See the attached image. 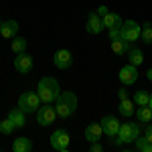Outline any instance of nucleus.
<instances>
[{
    "instance_id": "obj_1",
    "label": "nucleus",
    "mask_w": 152,
    "mask_h": 152,
    "mask_svg": "<svg viewBox=\"0 0 152 152\" xmlns=\"http://www.w3.org/2000/svg\"><path fill=\"white\" fill-rule=\"evenodd\" d=\"M37 94L41 97L43 104H55V99L61 94V87H59V81L55 77H43L39 85H37Z\"/></svg>"
},
{
    "instance_id": "obj_2",
    "label": "nucleus",
    "mask_w": 152,
    "mask_h": 152,
    "mask_svg": "<svg viewBox=\"0 0 152 152\" xmlns=\"http://www.w3.org/2000/svg\"><path fill=\"white\" fill-rule=\"evenodd\" d=\"M138 136H140V126L136 122H124V124H120V132H118V138L114 140V144L124 146L130 142H136Z\"/></svg>"
},
{
    "instance_id": "obj_3",
    "label": "nucleus",
    "mask_w": 152,
    "mask_h": 152,
    "mask_svg": "<svg viewBox=\"0 0 152 152\" xmlns=\"http://www.w3.org/2000/svg\"><path fill=\"white\" fill-rule=\"evenodd\" d=\"M39 102H41L39 94L26 89V91H23L20 97H18V107H20L23 112H26V114H33V112L39 110Z\"/></svg>"
},
{
    "instance_id": "obj_4",
    "label": "nucleus",
    "mask_w": 152,
    "mask_h": 152,
    "mask_svg": "<svg viewBox=\"0 0 152 152\" xmlns=\"http://www.w3.org/2000/svg\"><path fill=\"white\" fill-rule=\"evenodd\" d=\"M140 33H142L140 23H136V20H124L122 23V39H126L128 43L140 41Z\"/></svg>"
},
{
    "instance_id": "obj_5",
    "label": "nucleus",
    "mask_w": 152,
    "mask_h": 152,
    "mask_svg": "<svg viewBox=\"0 0 152 152\" xmlns=\"http://www.w3.org/2000/svg\"><path fill=\"white\" fill-rule=\"evenodd\" d=\"M55 118H59L55 105H51V104L39 105V110H37V122H39L41 126H51V124L55 122Z\"/></svg>"
},
{
    "instance_id": "obj_6",
    "label": "nucleus",
    "mask_w": 152,
    "mask_h": 152,
    "mask_svg": "<svg viewBox=\"0 0 152 152\" xmlns=\"http://www.w3.org/2000/svg\"><path fill=\"white\" fill-rule=\"evenodd\" d=\"M49 142H51V146H53L55 150L65 152L67 148H69L71 136H69V132H67V130H55V132L51 134V138H49Z\"/></svg>"
},
{
    "instance_id": "obj_7",
    "label": "nucleus",
    "mask_w": 152,
    "mask_h": 152,
    "mask_svg": "<svg viewBox=\"0 0 152 152\" xmlns=\"http://www.w3.org/2000/svg\"><path fill=\"white\" fill-rule=\"evenodd\" d=\"M136 81H138V67H136V65L128 63L126 67L120 69V83H122V85L130 87V85H134Z\"/></svg>"
},
{
    "instance_id": "obj_8",
    "label": "nucleus",
    "mask_w": 152,
    "mask_h": 152,
    "mask_svg": "<svg viewBox=\"0 0 152 152\" xmlns=\"http://www.w3.org/2000/svg\"><path fill=\"white\" fill-rule=\"evenodd\" d=\"M53 63H55V67L61 71L69 69L71 65H73V55H71V51L67 49H59L57 53H55V57H53Z\"/></svg>"
},
{
    "instance_id": "obj_9",
    "label": "nucleus",
    "mask_w": 152,
    "mask_h": 152,
    "mask_svg": "<svg viewBox=\"0 0 152 152\" xmlns=\"http://www.w3.org/2000/svg\"><path fill=\"white\" fill-rule=\"evenodd\" d=\"M14 69L18 71V73H31L33 71V57L31 55H26V53H18L16 57H14Z\"/></svg>"
},
{
    "instance_id": "obj_10",
    "label": "nucleus",
    "mask_w": 152,
    "mask_h": 152,
    "mask_svg": "<svg viewBox=\"0 0 152 152\" xmlns=\"http://www.w3.org/2000/svg\"><path fill=\"white\" fill-rule=\"evenodd\" d=\"M85 28L89 35H99L104 31V23H102V16L97 14L95 10H91L87 14V23H85Z\"/></svg>"
},
{
    "instance_id": "obj_11",
    "label": "nucleus",
    "mask_w": 152,
    "mask_h": 152,
    "mask_svg": "<svg viewBox=\"0 0 152 152\" xmlns=\"http://www.w3.org/2000/svg\"><path fill=\"white\" fill-rule=\"evenodd\" d=\"M102 128H104V134L105 136H110V138H114L118 136V132H120V120L116 116H105L102 118Z\"/></svg>"
},
{
    "instance_id": "obj_12",
    "label": "nucleus",
    "mask_w": 152,
    "mask_h": 152,
    "mask_svg": "<svg viewBox=\"0 0 152 152\" xmlns=\"http://www.w3.org/2000/svg\"><path fill=\"white\" fill-rule=\"evenodd\" d=\"M104 136V128L99 122H94V124H87L85 128V140L87 142H99Z\"/></svg>"
},
{
    "instance_id": "obj_13",
    "label": "nucleus",
    "mask_w": 152,
    "mask_h": 152,
    "mask_svg": "<svg viewBox=\"0 0 152 152\" xmlns=\"http://www.w3.org/2000/svg\"><path fill=\"white\" fill-rule=\"evenodd\" d=\"M18 23L14 20V18H10V20H6V23H2V26H0V35L4 37V39H14V37L18 35Z\"/></svg>"
},
{
    "instance_id": "obj_14",
    "label": "nucleus",
    "mask_w": 152,
    "mask_h": 152,
    "mask_svg": "<svg viewBox=\"0 0 152 152\" xmlns=\"http://www.w3.org/2000/svg\"><path fill=\"white\" fill-rule=\"evenodd\" d=\"M55 110H57V116L61 118V120H67V118H71V114H73V110H71V105L59 95L57 99H55Z\"/></svg>"
},
{
    "instance_id": "obj_15",
    "label": "nucleus",
    "mask_w": 152,
    "mask_h": 152,
    "mask_svg": "<svg viewBox=\"0 0 152 152\" xmlns=\"http://www.w3.org/2000/svg\"><path fill=\"white\" fill-rule=\"evenodd\" d=\"M12 150L14 152H31L33 150V140L26 138V136H18L12 142Z\"/></svg>"
},
{
    "instance_id": "obj_16",
    "label": "nucleus",
    "mask_w": 152,
    "mask_h": 152,
    "mask_svg": "<svg viewBox=\"0 0 152 152\" xmlns=\"http://www.w3.org/2000/svg\"><path fill=\"white\" fill-rule=\"evenodd\" d=\"M118 110H120V116L132 118L134 114H136V104H134V99H120Z\"/></svg>"
},
{
    "instance_id": "obj_17",
    "label": "nucleus",
    "mask_w": 152,
    "mask_h": 152,
    "mask_svg": "<svg viewBox=\"0 0 152 152\" xmlns=\"http://www.w3.org/2000/svg\"><path fill=\"white\" fill-rule=\"evenodd\" d=\"M8 118L12 120V124L16 126V128H24V124H26V112H23L20 107H14L8 112Z\"/></svg>"
},
{
    "instance_id": "obj_18",
    "label": "nucleus",
    "mask_w": 152,
    "mask_h": 152,
    "mask_svg": "<svg viewBox=\"0 0 152 152\" xmlns=\"http://www.w3.org/2000/svg\"><path fill=\"white\" fill-rule=\"evenodd\" d=\"M126 57L132 65H136V67H140L142 63H144V53H142L138 47H130V51L126 53Z\"/></svg>"
},
{
    "instance_id": "obj_19",
    "label": "nucleus",
    "mask_w": 152,
    "mask_h": 152,
    "mask_svg": "<svg viewBox=\"0 0 152 152\" xmlns=\"http://www.w3.org/2000/svg\"><path fill=\"white\" fill-rule=\"evenodd\" d=\"M102 23H104V28H114V26H120L124 20L120 18L118 12H107L104 18H102Z\"/></svg>"
},
{
    "instance_id": "obj_20",
    "label": "nucleus",
    "mask_w": 152,
    "mask_h": 152,
    "mask_svg": "<svg viewBox=\"0 0 152 152\" xmlns=\"http://www.w3.org/2000/svg\"><path fill=\"white\" fill-rule=\"evenodd\" d=\"M112 51L116 55H126L130 51V43L126 39H116V41H112Z\"/></svg>"
},
{
    "instance_id": "obj_21",
    "label": "nucleus",
    "mask_w": 152,
    "mask_h": 152,
    "mask_svg": "<svg viewBox=\"0 0 152 152\" xmlns=\"http://www.w3.org/2000/svg\"><path fill=\"white\" fill-rule=\"evenodd\" d=\"M136 120H140L142 124H150L152 122V110L148 105H138V110H136Z\"/></svg>"
},
{
    "instance_id": "obj_22",
    "label": "nucleus",
    "mask_w": 152,
    "mask_h": 152,
    "mask_svg": "<svg viewBox=\"0 0 152 152\" xmlns=\"http://www.w3.org/2000/svg\"><path fill=\"white\" fill-rule=\"evenodd\" d=\"M10 49L16 55H18V53H24V51H26V39H24V37H14L12 43H10Z\"/></svg>"
},
{
    "instance_id": "obj_23",
    "label": "nucleus",
    "mask_w": 152,
    "mask_h": 152,
    "mask_svg": "<svg viewBox=\"0 0 152 152\" xmlns=\"http://www.w3.org/2000/svg\"><path fill=\"white\" fill-rule=\"evenodd\" d=\"M140 41H142V43H146V45H152V24L150 23H142Z\"/></svg>"
},
{
    "instance_id": "obj_24",
    "label": "nucleus",
    "mask_w": 152,
    "mask_h": 152,
    "mask_svg": "<svg viewBox=\"0 0 152 152\" xmlns=\"http://www.w3.org/2000/svg\"><path fill=\"white\" fill-rule=\"evenodd\" d=\"M148 99H150V94L146 89H138L134 94V104L136 105H148Z\"/></svg>"
},
{
    "instance_id": "obj_25",
    "label": "nucleus",
    "mask_w": 152,
    "mask_h": 152,
    "mask_svg": "<svg viewBox=\"0 0 152 152\" xmlns=\"http://www.w3.org/2000/svg\"><path fill=\"white\" fill-rule=\"evenodd\" d=\"M136 148L140 152H152V142L146 136H138L136 138Z\"/></svg>"
},
{
    "instance_id": "obj_26",
    "label": "nucleus",
    "mask_w": 152,
    "mask_h": 152,
    "mask_svg": "<svg viewBox=\"0 0 152 152\" xmlns=\"http://www.w3.org/2000/svg\"><path fill=\"white\" fill-rule=\"evenodd\" d=\"M14 130H16V126L12 124L10 118H6V120H2V122H0V132H2V134H6V136H8V134H12Z\"/></svg>"
},
{
    "instance_id": "obj_27",
    "label": "nucleus",
    "mask_w": 152,
    "mask_h": 152,
    "mask_svg": "<svg viewBox=\"0 0 152 152\" xmlns=\"http://www.w3.org/2000/svg\"><path fill=\"white\" fill-rule=\"evenodd\" d=\"M107 37H110V41L122 39V24L120 26H114V28H107Z\"/></svg>"
},
{
    "instance_id": "obj_28",
    "label": "nucleus",
    "mask_w": 152,
    "mask_h": 152,
    "mask_svg": "<svg viewBox=\"0 0 152 152\" xmlns=\"http://www.w3.org/2000/svg\"><path fill=\"white\" fill-rule=\"evenodd\" d=\"M118 99H128V89L126 87H120L118 89Z\"/></svg>"
},
{
    "instance_id": "obj_29",
    "label": "nucleus",
    "mask_w": 152,
    "mask_h": 152,
    "mask_svg": "<svg viewBox=\"0 0 152 152\" xmlns=\"http://www.w3.org/2000/svg\"><path fill=\"white\" fill-rule=\"evenodd\" d=\"M95 12H97V14H99V16H102V18H104L105 14H107V12H110V8H107V6H97V10H95Z\"/></svg>"
},
{
    "instance_id": "obj_30",
    "label": "nucleus",
    "mask_w": 152,
    "mask_h": 152,
    "mask_svg": "<svg viewBox=\"0 0 152 152\" xmlns=\"http://www.w3.org/2000/svg\"><path fill=\"white\" fill-rule=\"evenodd\" d=\"M91 152H102V144L99 142H91V148H89Z\"/></svg>"
},
{
    "instance_id": "obj_31",
    "label": "nucleus",
    "mask_w": 152,
    "mask_h": 152,
    "mask_svg": "<svg viewBox=\"0 0 152 152\" xmlns=\"http://www.w3.org/2000/svg\"><path fill=\"white\" fill-rule=\"evenodd\" d=\"M146 138L152 142V122H150V124H146Z\"/></svg>"
},
{
    "instance_id": "obj_32",
    "label": "nucleus",
    "mask_w": 152,
    "mask_h": 152,
    "mask_svg": "<svg viewBox=\"0 0 152 152\" xmlns=\"http://www.w3.org/2000/svg\"><path fill=\"white\" fill-rule=\"evenodd\" d=\"M146 79H148V81H152V67L146 71Z\"/></svg>"
},
{
    "instance_id": "obj_33",
    "label": "nucleus",
    "mask_w": 152,
    "mask_h": 152,
    "mask_svg": "<svg viewBox=\"0 0 152 152\" xmlns=\"http://www.w3.org/2000/svg\"><path fill=\"white\" fill-rule=\"evenodd\" d=\"M148 107L152 110V94H150V99H148Z\"/></svg>"
},
{
    "instance_id": "obj_34",
    "label": "nucleus",
    "mask_w": 152,
    "mask_h": 152,
    "mask_svg": "<svg viewBox=\"0 0 152 152\" xmlns=\"http://www.w3.org/2000/svg\"><path fill=\"white\" fill-rule=\"evenodd\" d=\"M2 23H4V20H2V18H0V26H2Z\"/></svg>"
}]
</instances>
